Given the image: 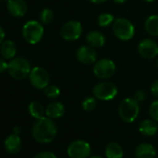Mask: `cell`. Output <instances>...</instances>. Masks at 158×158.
Instances as JSON below:
<instances>
[{
	"label": "cell",
	"mask_w": 158,
	"mask_h": 158,
	"mask_svg": "<svg viewBox=\"0 0 158 158\" xmlns=\"http://www.w3.org/2000/svg\"><path fill=\"white\" fill-rule=\"evenodd\" d=\"M57 134V127L52 119L42 117L37 119L32 128V135L35 141L45 144L51 142Z\"/></svg>",
	"instance_id": "cell-1"
},
{
	"label": "cell",
	"mask_w": 158,
	"mask_h": 158,
	"mask_svg": "<svg viewBox=\"0 0 158 158\" xmlns=\"http://www.w3.org/2000/svg\"><path fill=\"white\" fill-rule=\"evenodd\" d=\"M31 70V64L25 58H13L9 62L8 72L12 78L17 80H22L29 76Z\"/></svg>",
	"instance_id": "cell-2"
},
{
	"label": "cell",
	"mask_w": 158,
	"mask_h": 158,
	"mask_svg": "<svg viewBox=\"0 0 158 158\" xmlns=\"http://www.w3.org/2000/svg\"><path fill=\"white\" fill-rule=\"evenodd\" d=\"M139 113V103L134 98H127L119 105L120 118L127 123L135 121Z\"/></svg>",
	"instance_id": "cell-3"
},
{
	"label": "cell",
	"mask_w": 158,
	"mask_h": 158,
	"mask_svg": "<svg viewBox=\"0 0 158 158\" xmlns=\"http://www.w3.org/2000/svg\"><path fill=\"white\" fill-rule=\"evenodd\" d=\"M113 32L118 39L128 41L135 35V27L127 19L117 18L113 23Z\"/></svg>",
	"instance_id": "cell-4"
},
{
	"label": "cell",
	"mask_w": 158,
	"mask_h": 158,
	"mask_svg": "<svg viewBox=\"0 0 158 158\" xmlns=\"http://www.w3.org/2000/svg\"><path fill=\"white\" fill-rule=\"evenodd\" d=\"M44 35V27L37 21H28L23 27V36L26 42L35 45L37 44Z\"/></svg>",
	"instance_id": "cell-5"
},
{
	"label": "cell",
	"mask_w": 158,
	"mask_h": 158,
	"mask_svg": "<svg viewBox=\"0 0 158 158\" xmlns=\"http://www.w3.org/2000/svg\"><path fill=\"white\" fill-rule=\"evenodd\" d=\"M117 88L111 82H101L94 86L93 96L100 101H111L117 95Z\"/></svg>",
	"instance_id": "cell-6"
},
{
	"label": "cell",
	"mask_w": 158,
	"mask_h": 158,
	"mask_svg": "<svg viewBox=\"0 0 158 158\" xmlns=\"http://www.w3.org/2000/svg\"><path fill=\"white\" fill-rule=\"evenodd\" d=\"M29 81L31 85L36 89H44L48 86L49 74L46 69L40 66L32 68L29 73Z\"/></svg>",
	"instance_id": "cell-7"
},
{
	"label": "cell",
	"mask_w": 158,
	"mask_h": 158,
	"mask_svg": "<svg viewBox=\"0 0 158 158\" xmlns=\"http://www.w3.org/2000/svg\"><path fill=\"white\" fill-rule=\"evenodd\" d=\"M83 33L82 24L78 21H70L60 28V36L66 41H75L80 38Z\"/></svg>",
	"instance_id": "cell-8"
},
{
	"label": "cell",
	"mask_w": 158,
	"mask_h": 158,
	"mask_svg": "<svg viewBox=\"0 0 158 158\" xmlns=\"http://www.w3.org/2000/svg\"><path fill=\"white\" fill-rule=\"evenodd\" d=\"M116 66L110 59H102L95 62L93 67L94 74L100 79L111 78L115 73Z\"/></svg>",
	"instance_id": "cell-9"
},
{
	"label": "cell",
	"mask_w": 158,
	"mask_h": 158,
	"mask_svg": "<svg viewBox=\"0 0 158 158\" xmlns=\"http://www.w3.org/2000/svg\"><path fill=\"white\" fill-rule=\"evenodd\" d=\"M70 158H89L91 153L90 145L85 140H74L67 148Z\"/></svg>",
	"instance_id": "cell-10"
},
{
	"label": "cell",
	"mask_w": 158,
	"mask_h": 158,
	"mask_svg": "<svg viewBox=\"0 0 158 158\" xmlns=\"http://www.w3.org/2000/svg\"><path fill=\"white\" fill-rule=\"evenodd\" d=\"M138 51L144 59H153L158 55V45L152 39H143L139 43Z\"/></svg>",
	"instance_id": "cell-11"
},
{
	"label": "cell",
	"mask_w": 158,
	"mask_h": 158,
	"mask_svg": "<svg viewBox=\"0 0 158 158\" xmlns=\"http://www.w3.org/2000/svg\"><path fill=\"white\" fill-rule=\"evenodd\" d=\"M76 58L79 62L89 65L97 61V53L92 47L82 46L76 51Z\"/></svg>",
	"instance_id": "cell-12"
},
{
	"label": "cell",
	"mask_w": 158,
	"mask_h": 158,
	"mask_svg": "<svg viewBox=\"0 0 158 158\" xmlns=\"http://www.w3.org/2000/svg\"><path fill=\"white\" fill-rule=\"evenodd\" d=\"M7 8L9 12L16 18L23 17L27 12V4L24 0H8Z\"/></svg>",
	"instance_id": "cell-13"
},
{
	"label": "cell",
	"mask_w": 158,
	"mask_h": 158,
	"mask_svg": "<svg viewBox=\"0 0 158 158\" xmlns=\"http://www.w3.org/2000/svg\"><path fill=\"white\" fill-rule=\"evenodd\" d=\"M4 146H5V150L9 153L16 154L22 149V139L19 135L15 133L11 134L5 139Z\"/></svg>",
	"instance_id": "cell-14"
},
{
	"label": "cell",
	"mask_w": 158,
	"mask_h": 158,
	"mask_svg": "<svg viewBox=\"0 0 158 158\" xmlns=\"http://www.w3.org/2000/svg\"><path fill=\"white\" fill-rule=\"evenodd\" d=\"M65 113V107L61 102H50L46 107V115L47 117L54 120L60 118Z\"/></svg>",
	"instance_id": "cell-15"
},
{
	"label": "cell",
	"mask_w": 158,
	"mask_h": 158,
	"mask_svg": "<svg viewBox=\"0 0 158 158\" xmlns=\"http://www.w3.org/2000/svg\"><path fill=\"white\" fill-rule=\"evenodd\" d=\"M0 53H1L3 59L12 60L17 53L16 44L11 40H5L0 45Z\"/></svg>",
	"instance_id": "cell-16"
},
{
	"label": "cell",
	"mask_w": 158,
	"mask_h": 158,
	"mask_svg": "<svg viewBox=\"0 0 158 158\" xmlns=\"http://www.w3.org/2000/svg\"><path fill=\"white\" fill-rule=\"evenodd\" d=\"M155 149L149 143H141L135 149V155L137 158H154Z\"/></svg>",
	"instance_id": "cell-17"
},
{
	"label": "cell",
	"mask_w": 158,
	"mask_h": 158,
	"mask_svg": "<svg viewBox=\"0 0 158 158\" xmlns=\"http://www.w3.org/2000/svg\"><path fill=\"white\" fill-rule=\"evenodd\" d=\"M86 39H87V43L89 44V46L92 48H101L105 44V41H106L104 35L96 30L89 32Z\"/></svg>",
	"instance_id": "cell-18"
},
{
	"label": "cell",
	"mask_w": 158,
	"mask_h": 158,
	"mask_svg": "<svg viewBox=\"0 0 158 158\" xmlns=\"http://www.w3.org/2000/svg\"><path fill=\"white\" fill-rule=\"evenodd\" d=\"M139 130L144 136H153L156 134V132L158 130V127L154 120L145 119L144 121H142L139 124Z\"/></svg>",
	"instance_id": "cell-19"
},
{
	"label": "cell",
	"mask_w": 158,
	"mask_h": 158,
	"mask_svg": "<svg viewBox=\"0 0 158 158\" xmlns=\"http://www.w3.org/2000/svg\"><path fill=\"white\" fill-rule=\"evenodd\" d=\"M105 155L107 158H123L124 151L117 142H110L105 148Z\"/></svg>",
	"instance_id": "cell-20"
},
{
	"label": "cell",
	"mask_w": 158,
	"mask_h": 158,
	"mask_svg": "<svg viewBox=\"0 0 158 158\" xmlns=\"http://www.w3.org/2000/svg\"><path fill=\"white\" fill-rule=\"evenodd\" d=\"M144 27L149 35L158 36V15H151L148 17L145 21Z\"/></svg>",
	"instance_id": "cell-21"
},
{
	"label": "cell",
	"mask_w": 158,
	"mask_h": 158,
	"mask_svg": "<svg viewBox=\"0 0 158 158\" xmlns=\"http://www.w3.org/2000/svg\"><path fill=\"white\" fill-rule=\"evenodd\" d=\"M28 111H29V114H31V116L36 120L44 117L46 114V109L38 102H32L28 106Z\"/></svg>",
	"instance_id": "cell-22"
},
{
	"label": "cell",
	"mask_w": 158,
	"mask_h": 158,
	"mask_svg": "<svg viewBox=\"0 0 158 158\" xmlns=\"http://www.w3.org/2000/svg\"><path fill=\"white\" fill-rule=\"evenodd\" d=\"M114 15L111 13H102L98 18V23L101 27H107L114 23Z\"/></svg>",
	"instance_id": "cell-23"
},
{
	"label": "cell",
	"mask_w": 158,
	"mask_h": 158,
	"mask_svg": "<svg viewBox=\"0 0 158 158\" xmlns=\"http://www.w3.org/2000/svg\"><path fill=\"white\" fill-rule=\"evenodd\" d=\"M54 19V13L50 9H44L40 13V21L43 24H49Z\"/></svg>",
	"instance_id": "cell-24"
},
{
	"label": "cell",
	"mask_w": 158,
	"mask_h": 158,
	"mask_svg": "<svg viewBox=\"0 0 158 158\" xmlns=\"http://www.w3.org/2000/svg\"><path fill=\"white\" fill-rule=\"evenodd\" d=\"M44 94L48 99H57L60 94V89L54 85L48 86L44 89Z\"/></svg>",
	"instance_id": "cell-25"
},
{
	"label": "cell",
	"mask_w": 158,
	"mask_h": 158,
	"mask_svg": "<svg viewBox=\"0 0 158 158\" xmlns=\"http://www.w3.org/2000/svg\"><path fill=\"white\" fill-rule=\"evenodd\" d=\"M97 99L95 97H87L82 102V108L86 112H91L96 108L97 105Z\"/></svg>",
	"instance_id": "cell-26"
},
{
	"label": "cell",
	"mask_w": 158,
	"mask_h": 158,
	"mask_svg": "<svg viewBox=\"0 0 158 158\" xmlns=\"http://www.w3.org/2000/svg\"><path fill=\"white\" fill-rule=\"evenodd\" d=\"M149 114L152 120L158 122V100L152 102L149 108Z\"/></svg>",
	"instance_id": "cell-27"
},
{
	"label": "cell",
	"mask_w": 158,
	"mask_h": 158,
	"mask_svg": "<svg viewBox=\"0 0 158 158\" xmlns=\"http://www.w3.org/2000/svg\"><path fill=\"white\" fill-rule=\"evenodd\" d=\"M34 158H57V156L53 152L46 151V152H41L37 153Z\"/></svg>",
	"instance_id": "cell-28"
},
{
	"label": "cell",
	"mask_w": 158,
	"mask_h": 158,
	"mask_svg": "<svg viewBox=\"0 0 158 158\" xmlns=\"http://www.w3.org/2000/svg\"><path fill=\"white\" fill-rule=\"evenodd\" d=\"M133 98L135 99V101H137V102L139 103V102H142L145 100L146 95H145V92H144V91H142V90H137V91L135 92Z\"/></svg>",
	"instance_id": "cell-29"
},
{
	"label": "cell",
	"mask_w": 158,
	"mask_h": 158,
	"mask_svg": "<svg viewBox=\"0 0 158 158\" xmlns=\"http://www.w3.org/2000/svg\"><path fill=\"white\" fill-rule=\"evenodd\" d=\"M151 92L152 94L155 97V98H158V79L155 80L152 86H151Z\"/></svg>",
	"instance_id": "cell-30"
},
{
	"label": "cell",
	"mask_w": 158,
	"mask_h": 158,
	"mask_svg": "<svg viewBox=\"0 0 158 158\" xmlns=\"http://www.w3.org/2000/svg\"><path fill=\"white\" fill-rule=\"evenodd\" d=\"M9 62L5 60V59H0V73H4L5 71H8Z\"/></svg>",
	"instance_id": "cell-31"
},
{
	"label": "cell",
	"mask_w": 158,
	"mask_h": 158,
	"mask_svg": "<svg viewBox=\"0 0 158 158\" xmlns=\"http://www.w3.org/2000/svg\"><path fill=\"white\" fill-rule=\"evenodd\" d=\"M5 37H6L5 30L3 29V27L1 25H0V45L5 41Z\"/></svg>",
	"instance_id": "cell-32"
},
{
	"label": "cell",
	"mask_w": 158,
	"mask_h": 158,
	"mask_svg": "<svg viewBox=\"0 0 158 158\" xmlns=\"http://www.w3.org/2000/svg\"><path fill=\"white\" fill-rule=\"evenodd\" d=\"M89 1H90L91 3H94V4H102V3L107 1V0H89Z\"/></svg>",
	"instance_id": "cell-33"
},
{
	"label": "cell",
	"mask_w": 158,
	"mask_h": 158,
	"mask_svg": "<svg viewBox=\"0 0 158 158\" xmlns=\"http://www.w3.org/2000/svg\"><path fill=\"white\" fill-rule=\"evenodd\" d=\"M13 130H14V133H15V134L19 135V134L21 133V130H22V129H21V127H15Z\"/></svg>",
	"instance_id": "cell-34"
},
{
	"label": "cell",
	"mask_w": 158,
	"mask_h": 158,
	"mask_svg": "<svg viewBox=\"0 0 158 158\" xmlns=\"http://www.w3.org/2000/svg\"><path fill=\"white\" fill-rule=\"evenodd\" d=\"M113 1L116 4H124L127 0H113Z\"/></svg>",
	"instance_id": "cell-35"
},
{
	"label": "cell",
	"mask_w": 158,
	"mask_h": 158,
	"mask_svg": "<svg viewBox=\"0 0 158 158\" xmlns=\"http://www.w3.org/2000/svg\"><path fill=\"white\" fill-rule=\"evenodd\" d=\"M89 158H103V157H102V156H100V155H93V156H91V157H89Z\"/></svg>",
	"instance_id": "cell-36"
},
{
	"label": "cell",
	"mask_w": 158,
	"mask_h": 158,
	"mask_svg": "<svg viewBox=\"0 0 158 158\" xmlns=\"http://www.w3.org/2000/svg\"><path fill=\"white\" fill-rule=\"evenodd\" d=\"M144 1H146V2H148V3H152V2L155 1V0H144Z\"/></svg>",
	"instance_id": "cell-37"
},
{
	"label": "cell",
	"mask_w": 158,
	"mask_h": 158,
	"mask_svg": "<svg viewBox=\"0 0 158 158\" xmlns=\"http://www.w3.org/2000/svg\"><path fill=\"white\" fill-rule=\"evenodd\" d=\"M0 2H8V0H0Z\"/></svg>",
	"instance_id": "cell-38"
},
{
	"label": "cell",
	"mask_w": 158,
	"mask_h": 158,
	"mask_svg": "<svg viewBox=\"0 0 158 158\" xmlns=\"http://www.w3.org/2000/svg\"><path fill=\"white\" fill-rule=\"evenodd\" d=\"M157 66H158V59H157Z\"/></svg>",
	"instance_id": "cell-39"
}]
</instances>
